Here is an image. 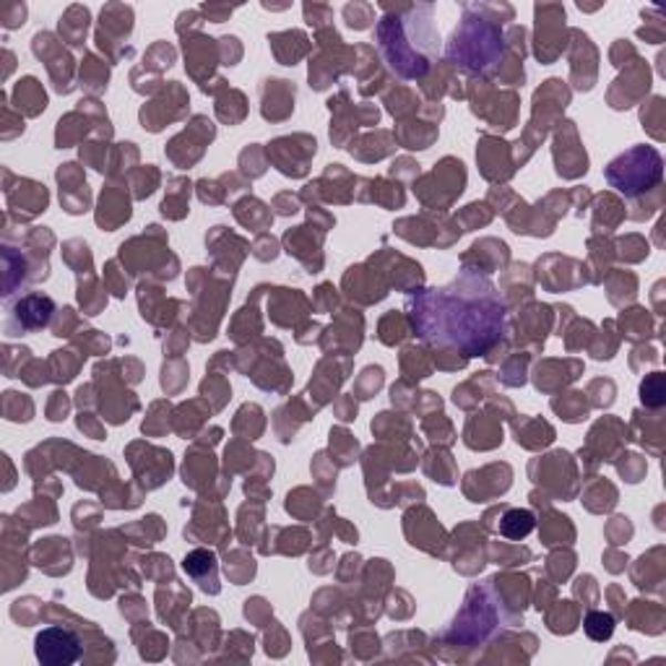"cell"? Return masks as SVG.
Instances as JSON below:
<instances>
[{"label": "cell", "instance_id": "cell-1", "mask_svg": "<svg viewBox=\"0 0 666 666\" xmlns=\"http://www.w3.org/2000/svg\"><path fill=\"white\" fill-rule=\"evenodd\" d=\"M505 299L488 279L461 276L443 289L411 297L409 318L424 341L461 349L467 357L484 355L505 331Z\"/></svg>", "mask_w": 666, "mask_h": 666}, {"label": "cell", "instance_id": "cell-2", "mask_svg": "<svg viewBox=\"0 0 666 666\" xmlns=\"http://www.w3.org/2000/svg\"><path fill=\"white\" fill-rule=\"evenodd\" d=\"M664 162L654 146H635L609 164L607 175L612 188L625 196H641L662 183Z\"/></svg>", "mask_w": 666, "mask_h": 666}, {"label": "cell", "instance_id": "cell-3", "mask_svg": "<svg viewBox=\"0 0 666 666\" xmlns=\"http://www.w3.org/2000/svg\"><path fill=\"white\" fill-rule=\"evenodd\" d=\"M81 650L84 646H81L79 635L69 627H48L34 641V654L44 666H69L79 662Z\"/></svg>", "mask_w": 666, "mask_h": 666}, {"label": "cell", "instance_id": "cell-4", "mask_svg": "<svg viewBox=\"0 0 666 666\" xmlns=\"http://www.w3.org/2000/svg\"><path fill=\"white\" fill-rule=\"evenodd\" d=\"M500 531L508 539H523L534 531V513L529 511H508L503 523H500Z\"/></svg>", "mask_w": 666, "mask_h": 666}, {"label": "cell", "instance_id": "cell-5", "mask_svg": "<svg viewBox=\"0 0 666 666\" xmlns=\"http://www.w3.org/2000/svg\"><path fill=\"white\" fill-rule=\"evenodd\" d=\"M583 631H586L591 641H609L612 633H615V617L607 615V612H591L586 623H583Z\"/></svg>", "mask_w": 666, "mask_h": 666}]
</instances>
